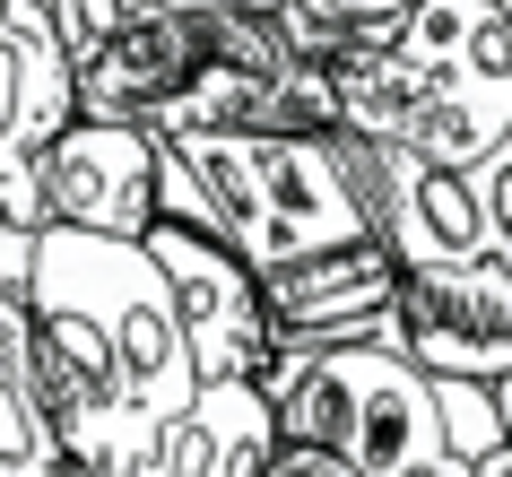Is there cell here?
Returning <instances> with one entry per match:
<instances>
[{
    "label": "cell",
    "instance_id": "6da1fadb",
    "mask_svg": "<svg viewBox=\"0 0 512 477\" xmlns=\"http://www.w3.org/2000/svg\"><path fill=\"white\" fill-rule=\"evenodd\" d=\"M27 373L61 469L113 477L148 434L200 399V373L174 330V295L139 243L35 226L27 261Z\"/></svg>",
    "mask_w": 512,
    "mask_h": 477
},
{
    "label": "cell",
    "instance_id": "7a4b0ae2",
    "mask_svg": "<svg viewBox=\"0 0 512 477\" xmlns=\"http://www.w3.org/2000/svg\"><path fill=\"white\" fill-rule=\"evenodd\" d=\"M157 217L226 243L252 278L374 235L356 139L339 131H183L157 139Z\"/></svg>",
    "mask_w": 512,
    "mask_h": 477
},
{
    "label": "cell",
    "instance_id": "3957f363",
    "mask_svg": "<svg viewBox=\"0 0 512 477\" xmlns=\"http://www.w3.org/2000/svg\"><path fill=\"white\" fill-rule=\"evenodd\" d=\"M278 443L330 451L356 477H469L443 425V382L408 365L391 339L287 347L252 373Z\"/></svg>",
    "mask_w": 512,
    "mask_h": 477
},
{
    "label": "cell",
    "instance_id": "277c9868",
    "mask_svg": "<svg viewBox=\"0 0 512 477\" xmlns=\"http://www.w3.org/2000/svg\"><path fill=\"white\" fill-rule=\"evenodd\" d=\"M365 44L408 70L400 157L469 165L512 131V18L495 0H408Z\"/></svg>",
    "mask_w": 512,
    "mask_h": 477
},
{
    "label": "cell",
    "instance_id": "5b68a950",
    "mask_svg": "<svg viewBox=\"0 0 512 477\" xmlns=\"http://www.w3.org/2000/svg\"><path fill=\"white\" fill-rule=\"evenodd\" d=\"M374 339H391L408 365L443 382H495L512 373V261H452V269H400L391 313Z\"/></svg>",
    "mask_w": 512,
    "mask_h": 477
},
{
    "label": "cell",
    "instance_id": "8992f818",
    "mask_svg": "<svg viewBox=\"0 0 512 477\" xmlns=\"http://www.w3.org/2000/svg\"><path fill=\"white\" fill-rule=\"evenodd\" d=\"M139 252L157 261L165 295H174V330L200 382H252L270 365V321H261V278L226 252V243L191 235V226H148Z\"/></svg>",
    "mask_w": 512,
    "mask_h": 477
},
{
    "label": "cell",
    "instance_id": "52a82bcc",
    "mask_svg": "<svg viewBox=\"0 0 512 477\" xmlns=\"http://www.w3.org/2000/svg\"><path fill=\"white\" fill-rule=\"evenodd\" d=\"M35 217L70 235L139 243L157 226V139L131 122H61L35 157Z\"/></svg>",
    "mask_w": 512,
    "mask_h": 477
},
{
    "label": "cell",
    "instance_id": "ba28073f",
    "mask_svg": "<svg viewBox=\"0 0 512 477\" xmlns=\"http://www.w3.org/2000/svg\"><path fill=\"white\" fill-rule=\"evenodd\" d=\"M356 174H365L374 235H382V252H391L400 269L486 261L469 165H426V157H400V148H356Z\"/></svg>",
    "mask_w": 512,
    "mask_h": 477
},
{
    "label": "cell",
    "instance_id": "9c48e42d",
    "mask_svg": "<svg viewBox=\"0 0 512 477\" xmlns=\"http://www.w3.org/2000/svg\"><path fill=\"white\" fill-rule=\"evenodd\" d=\"M391 287H400V261L382 252V235L339 243L322 261H296L261 278V321H270V356L287 347H339V339H374L382 313H391Z\"/></svg>",
    "mask_w": 512,
    "mask_h": 477
},
{
    "label": "cell",
    "instance_id": "30bf717a",
    "mask_svg": "<svg viewBox=\"0 0 512 477\" xmlns=\"http://www.w3.org/2000/svg\"><path fill=\"white\" fill-rule=\"evenodd\" d=\"M270 443L278 434L261 408V382H200V399L174 425H157L148 451L113 477H261ZM53 477H87V469H53Z\"/></svg>",
    "mask_w": 512,
    "mask_h": 477
},
{
    "label": "cell",
    "instance_id": "8fae6325",
    "mask_svg": "<svg viewBox=\"0 0 512 477\" xmlns=\"http://www.w3.org/2000/svg\"><path fill=\"white\" fill-rule=\"evenodd\" d=\"M61 451L44 434L35 408V373H27V295L0 287V477H53Z\"/></svg>",
    "mask_w": 512,
    "mask_h": 477
},
{
    "label": "cell",
    "instance_id": "7c38bea8",
    "mask_svg": "<svg viewBox=\"0 0 512 477\" xmlns=\"http://www.w3.org/2000/svg\"><path fill=\"white\" fill-rule=\"evenodd\" d=\"M469 191H478V235H486V261H512V131L469 157Z\"/></svg>",
    "mask_w": 512,
    "mask_h": 477
},
{
    "label": "cell",
    "instance_id": "4fadbf2b",
    "mask_svg": "<svg viewBox=\"0 0 512 477\" xmlns=\"http://www.w3.org/2000/svg\"><path fill=\"white\" fill-rule=\"evenodd\" d=\"M304 9H313V18H322L339 44H365V35H382L391 18H400L408 0H304Z\"/></svg>",
    "mask_w": 512,
    "mask_h": 477
},
{
    "label": "cell",
    "instance_id": "5bb4252c",
    "mask_svg": "<svg viewBox=\"0 0 512 477\" xmlns=\"http://www.w3.org/2000/svg\"><path fill=\"white\" fill-rule=\"evenodd\" d=\"M261 477H356L348 460H330V451H304V443H270Z\"/></svg>",
    "mask_w": 512,
    "mask_h": 477
},
{
    "label": "cell",
    "instance_id": "9a60e30c",
    "mask_svg": "<svg viewBox=\"0 0 512 477\" xmlns=\"http://www.w3.org/2000/svg\"><path fill=\"white\" fill-rule=\"evenodd\" d=\"M486 399H495V425H504V443H512V373H495V382H486Z\"/></svg>",
    "mask_w": 512,
    "mask_h": 477
},
{
    "label": "cell",
    "instance_id": "2e32d148",
    "mask_svg": "<svg viewBox=\"0 0 512 477\" xmlns=\"http://www.w3.org/2000/svg\"><path fill=\"white\" fill-rule=\"evenodd\" d=\"M469 477H512V443H495V451H486V460H478Z\"/></svg>",
    "mask_w": 512,
    "mask_h": 477
},
{
    "label": "cell",
    "instance_id": "e0dca14e",
    "mask_svg": "<svg viewBox=\"0 0 512 477\" xmlns=\"http://www.w3.org/2000/svg\"><path fill=\"white\" fill-rule=\"evenodd\" d=\"M495 9H504V18H512V0H495Z\"/></svg>",
    "mask_w": 512,
    "mask_h": 477
}]
</instances>
